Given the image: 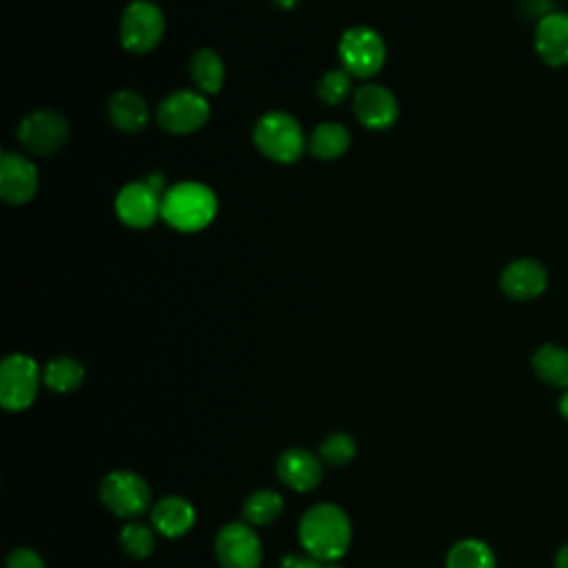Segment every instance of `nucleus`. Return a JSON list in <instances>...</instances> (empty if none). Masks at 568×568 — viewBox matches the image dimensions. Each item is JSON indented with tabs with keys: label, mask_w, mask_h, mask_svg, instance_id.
I'll return each instance as SVG.
<instances>
[{
	"label": "nucleus",
	"mask_w": 568,
	"mask_h": 568,
	"mask_svg": "<svg viewBox=\"0 0 568 568\" xmlns=\"http://www.w3.org/2000/svg\"><path fill=\"white\" fill-rule=\"evenodd\" d=\"M189 73H191V80L197 87V91L209 93V95L217 93L224 87V78H226L224 62L213 49H197L191 55Z\"/></svg>",
	"instance_id": "20"
},
{
	"label": "nucleus",
	"mask_w": 568,
	"mask_h": 568,
	"mask_svg": "<svg viewBox=\"0 0 568 568\" xmlns=\"http://www.w3.org/2000/svg\"><path fill=\"white\" fill-rule=\"evenodd\" d=\"M357 455V444L348 433H331L322 444H320V459L328 466H346L353 462Z\"/></svg>",
	"instance_id": "27"
},
{
	"label": "nucleus",
	"mask_w": 568,
	"mask_h": 568,
	"mask_svg": "<svg viewBox=\"0 0 568 568\" xmlns=\"http://www.w3.org/2000/svg\"><path fill=\"white\" fill-rule=\"evenodd\" d=\"M297 2H300V0H273V4H275L277 9H284V11L295 9V7H297Z\"/></svg>",
	"instance_id": "32"
},
{
	"label": "nucleus",
	"mask_w": 568,
	"mask_h": 568,
	"mask_svg": "<svg viewBox=\"0 0 568 568\" xmlns=\"http://www.w3.org/2000/svg\"><path fill=\"white\" fill-rule=\"evenodd\" d=\"M297 539L306 555L322 564H333L346 555L353 526L346 510L337 504L322 501L313 504L297 524Z\"/></svg>",
	"instance_id": "1"
},
{
	"label": "nucleus",
	"mask_w": 568,
	"mask_h": 568,
	"mask_svg": "<svg viewBox=\"0 0 568 568\" xmlns=\"http://www.w3.org/2000/svg\"><path fill=\"white\" fill-rule=\"evenodd\" d=\"M84 382V366L73 357H53L42 368V384L53 393H71Z\"/></svg>",
	"instance_id": "24"
},
{
	"label": "nucleus",
	"mask_w": 568,
	"mask_h": 568,
	"mask_svg": "<svg viewBox=\"0 0 568 568\" xmlns=\"http://www.w3.org/2000/svg\"><path fill=\"white\" fill-rule=\"evenodd\" d=\"M164 29V13L151 0H133L120 18V42L131 53H149L160 44Z\"/></svg>",
	"instance_id": "7"
},
{
	"label": "nucleus",
	"mask_w": 568,
	"mask_h": 568,
	"mask_svg": "<svg viewBox=\"0 0 568 568\" xmlns=\"http://www.w3.org/2000/svg\"><path fill=\"white\" fill-rule=\"evenodd\" d=\"M215 213L217 197L202 182H178L171 184L162 195V220L180 233L206 229Z\"/></svg>",
	"instance_id": "2"
},
{
	"label": "nucleus",
	"mask_w": 568,
	"mask_h": 568,
	"mask_svg": "<svg viewBox=\"0 0 568 568\" xmlns=\"http://www.w3.org/2000/svg\"><path fill=\"white\" fill-rule=\"evenodd\" d=\"M211 115V104L204 93L193 89H180L169 93L155 111L158 124L173 135L195 133L206 124Z\"/></svg>",
	"instance_id": "8"
},
{
	"label": "nucleus",
	"mask_w": 568,
	"mask_h": 568,
	"mask_svg": "<svg viewBox=\"0 0 568 568\" xmlns=\"http://www.w3.org/2000/svg\"><path fill=\"white\" fill-rule=\"evenodd\" d=\"M275 473L286 488L295 493H308L320 486L324 475V462L320 459V455L293 446L277 457Z\"/></svg>",
	"instance_id": "14"
},
{
	"label": "nucleus",
	"mask_w": 568,
	"mask_h": 568,
	"mask_svg": "<svg viewBox=\"0 0 568 568\" xmlns=\"http://www.w3.org/2000/svg\"><path fill=\"white\" fill-rule=\"evenodd\" d=\"M36 164L18 151H4L0 158V197L11 206H20L27 204L36 195Z\"/></svg>",
	"instance_id": "13"
},
{
	"label": "nucleus",
	"mask_w": 568,
	"mask_h": 568,
	"mask_svg": "<svg viewBox=\"0 0 568 568\" xmlns=\"http://www.w3.org/2000/svg\"><path fill=\"white\" fill-rule=\"evenodd\" d=\"M535 51L548 67L568 64V13L550 11L535 27Z\"/></svg>",
	"instance_id": "16"
},
{
	"label": "nucleus",
	"mask_w": 568,
	"mask_h": 568,
	"mask_svg": "<svg viewBox=\"0 0 568 568\" xmlns=\"http://www.w3.org/2000/svg\"><path fill=\"white\" fill-rule=\"evenodd\" d=\"M351 146V133L339 122H322L308 135V151L320 160L342 158Z\"/></svg>",
	"instance_id": "21"
},
{
	"label": "nucleus",
	"mask_w": 568,
	"mask_h": 568,
	"mask_svg": "<svg viewBox=\"0 0 568 568\" xmlns=\"http://www.w3.org/2000/svg\"><path fill=\"white\" fill-rule=\"evenodd\" d=\"M71 126L60 111L38 109L24 115L16 129L18 142L36 155H53L69 140Z\"/></svg>",
	"instance_id": "9"
},
{
	"label": "nucleus",
	"mask_w": 568,
	"mask_h": 568,
	"mask_svg": "<svg viewBox=\"0 0 568 568\" xmlns=\"http://www.w3.org/2000/svg\"><path fill=\"white\" fill-rule=\"evenodd\" d=\"M353 93V75L346 69H331L317 82V98L328 106L342 104Z\"/></svg>",
	"instance_id": "26"
},
{
	"label": "nucleus",
	"mask_w": 568,
	"mask_h": 568,
	"mask_svg": "<svg viewBox=\"0 0 568 568\" xmlns=\"http://www.w3.org/2000/svg\"><path fill=\"white\" fill-rule=\"evenodd\" d=\"M253 142L264 158L277 164H293L300 160L306 144L300 122L284 111L260 115L253 124Z\"/></svg>",
	"instance_id": "3"
},
{
	"label": "nucleus",
	"mask_w": 568,
	"mask_h": 568,
	"mask_svg": "<svg viewBox=\"0 0 568 568\" xmlns=\"http://www.w3.org/2000/svg\"><path fill=\"white\" fill-rule=\"evenodd\" d=\"M115 215L131 229H149L162 217V193L146 180L129 182L115 195Z\"/></svg>",
	"instance_id": "11"
},
{
	"label": "nucleus",
	"mask_w": 568,
	"mask_h": 568,
	"mask_svg": "<svg viewBox=\"0 0 568 568\" xmlns=\"http://www.w3.org/2000/svg\"><path fill=\"white\" fill-rule=\"evenodd\" d=\"M532 371L535 375L552 386V388H568V348L559 344H541L532 353Z\"/></svg>",
	"instance_id": "19"
},
{
	"label": "nucleus",
	"mask_w": 568,
	"mask_h": 568,
	"mask_svg": "<svg viewBox=\"0 0 568 568\" xmlns=\"http://www.w3.org/2000/svg\"><path fill=\"white\" fill-rule=\"evenodd\" d=\"M215 557L222 568H260L262 539L246 521H229L215 535Z\"/></svg>",
	"instance_id": "10"
},
{
	"label": "nucleus",
	"mask_w": 568,
	"mask_h": 568,
	"mask_svg": "<svg viewBox=\"0 0 568 568\" xmlns=\"http://www.w3.org/2000/svg\"><path fill=\"white\" fill-rule=\"evenodd\" d=\"M100 501L122 519H138L153 504L151 486L146 479L133 470L118 468L102 477L100 481Z\"/></svg>",
	"instance_id": "4"
},
{
	"label": "nucleus",
	"mask_w": 568,
	"mask_h": 568,
	"mask_svg": "<svg viewBox=\"0 0 568 568\" xmlns=\"http://www.w3.org/2000/svg\"><path fill=\"white\" fill-rule=\"evenodd\" d=\"M548 286L546 266L532 257H517L499 275V288L506 297L526 302L539 297Z\"/></svg>",
	"instance_id": "15"
},
{
	"label": "nucleus",
	"mask_w": 568,
	"mask_h": 568,
	"mask_svg": "<svg viewBox=\"0 0 568 568\" xmlns=\"http://www.w3.org/2000/svg\"><path fill=\"white\" fill-rule=\"evenodd\" d=\"M446 568H497V557L486 541L466 537L450 546L446 555Z\"/></svg>",
	"instance_id": "23"
},
{
	"label": "nucleus",
	"mask_w": 568,
	"mask_h": 568,
	"mask_svg": "<svg viewBox=\"0 0 568 568\" xmlns=\"http://www.w3.org/2000/svg\"><path fill=\"white\" fill-rule=\"evenodd\" d=\"M322 568H342V566H339V564H335V561H333V564H324V566H322Z\"/></svg>",
	"instance_id": "33"
},
{
	"label": "nucleus",
	"mask_w": 568,
	"mask_h": 568,
	"mask_svg": "<svg viewBox=\"0 0 568 568\" xmlns=\"http://www.w3.org/2000/svg\"><path fill=\"white\" fill-rule=\"evenodd\" d=\"M42 382L38 362L24 353H11L0 364V404L9 413L27 410Z\"/></svg>",
	"instance_id": "5"
},
{
	"label": "nucleus",
	"mask_w": 568,
	"mask_h": 568,
	"mask_svg": "<svg viewBox=\"0 0 568 568\" xmlns=\"http://www.w3.org/2000/svg\"><path fill=\"white\" fill-rule=\"evenodd\" d=\"M557 408L561 413V417L568 422V388L559 395V402H557Z\"/></svg>",
	"instance_id": "31"
},
{
	"label": "nucleus",
	"mask_w": 568,
	"mask_h": 568,
	"mask_svg": "<svg viewBox=\"0 0 568 568\" xmlns=\"http://www.w3.org/2000/svg\"><path fill=\"white\" fill-rule=\"evenodd\" d=\"M109 120L122 133H140L149 122V106L144 98L131 89H120L109 98Z\"/></svg>",
	"instance_id": "18"
},
{
	"label": "nucleus",
	"mask_w": 568,
	"mask_h": 568,
	"mask_svg": "<svg viewBox=\"0 0 568 568\" xmlns=\"http://www.w3.org/2000/svg\"><path fill=\"white\" fill-rule=\"evenodd\" d=\"M555 568H568V544H564L555 555Z\"/></svg>",
	"instance_id": "30"
},
{
	"label": "nucleus",
	"mask_w": 568,
	"mask_h": 568,
	"mask_svg": "<svg viewBox=\"0 0 568 568\" xmlns=\"http://www.w3.org/2000/svg\"><path fill=\"white\" fill-rule=\"evenodd\" d=\"M7 568H47V566H44V559L33 548L20 546L9 552Z\"/></svg>",
	"instance_id": "28"
},
{
	"label": "nucleus",
	"mask_w": 568,
	"mask_h": 568,
	"mask_svg": "<svg viewBox=\"0 0 568 568\" xmlns=\"http://www.w3.org/2000/svg\"><path fill=\"white\" fill-rule=\"evenodd\" d=\"M353 111L362 126L382 131L395 124L399 115V104L390 89L375 82H366L357 87L353 93Z\"/></svg>",
	"instance_id": "12"
},
{
	"label": "nucleus",
	"mask_w": 568,
	"mask_h": 568,
	"mask_svg": "<svg viewBox=\"0 0 568 568\" xmlns=\"http://www.w3.org/2000/svg\"><path fill=\"white\" fill-rule=\"evenodd\" d=\"M195 506L182 495H166L151 506V526L158 535L175 539L195 526Z\"/></svg>",
	"instance_id": "17"
},
{
	"label": "nucleus",
	"mask_w": 568,
	"mask_h": 568,
	"mask_svg": "<svg viewBox=\"0 0 568 568\" xmlns=\"http://www.w3.org/2000/svg\"><path fill=\"white\" fill-rule=\"evenodd\" d=\"M324 564L317 561L315 557L311 555H302V552H291V555H284L282 561H280V568H322Z\"/></svg>",
	"instance_id": "29"
},
{
	"label": "nucleus",
	"mask_w": 568,
	"mask_h": 568,
	"mask_svg": "<svg viewBox=\"0 0 568 568\" xmlns=\"http://www.w3.org/2000/svg\"><path fill=\"white\" fill-rule=\"evenodd\" d=\"M284 513V497L273 488L253 490L242 504V517L251 526H268Z\"/></svg>",
	"instance_id": "22"
},
{
	"label": "nucleus",
	"mask_w": 568,
	"mask_h": 568,
	"mask_svg": "<svg viewBox=\"0 0 568 568\" xmlns=\"http://www.w3.org/2000/svg\"><path fill=\"white\" fill-rule=\"evenodd\" d=\"M120 546L131 559H146L155 548V528L140 519H129L120 528Z\"/></svg>",
	"instance_id": "25"
},
{
	"label": "nucleus",
	"mask_w": 568,
	"mask_h": 568,
	"mask_svg": "<svg viewBox=\"0 0 568 568\" xmlns=\"http://www.w3.org/2000/svg\"><path fill=\"white\" fill-rule=\"evenodd\" d=\"M337 55L342 60V69H346L353 78L364 80L382 71L386 62V44L375 29L357 24L342 33Z\"/></svg>",
	"instance_id": "6"
}]
</instances>
